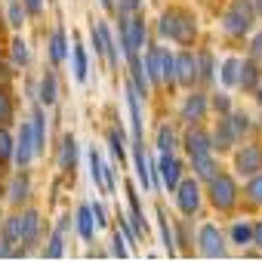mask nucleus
I'll list each match as a JSON object with an SVG mask.
<instances>
[{
	"mask_svg": "<svg viewBox=\"0 0 262 262\" xmlns=\"http://www.w3.org/2000/svg\"><path fill=\"white\" fill-rule=\"evenodd\" d=\"M161 34L170 37V40H176L179 47H188L198 37V22H194V16L188 10H170L161 19Z\"/></svg>",
	"mask_w": 262,
	"mask_h": 262,
	"instance_id": "1",
	"label": "nucleus"
},
{
	"mask_svg": "<svg viewBox=\"0 0 262 262\" xmlns=\"http://www.w3.org/2000/svg\"><path fill=\"white\" fill-rule=\"evenodd\" d=\"M253 22H256V13H253V4L250 0H231L225 16H222V28L225 34L231 37H244L253 31Z\"/></svg>",
	"mask_w": 262,
	"mask_h": 262,
	"instance_id": "2",
	"label": "nucleus"
},
{
	"mask_svg": "<svg viewBox=\"0 0 262 262\" xmlns=\"http://www.w3.org/2000/svg\"><path fill=\"white\" fill-rule=\"evenodd\" d=\"M210 182V188H207V194H210V204L219 210V213H225V210H231L234 204H237V185H234V179L228 176V173H216L213 179H207Z\"/></svg>",
	"mask_w": 262,
	"mask_h": 262,
	"instance_id": "3",
	"label": "nucleus"
},
{
	"mask_svg": "<svg viewBox=\"0 0 262 262\" xmlns=\"http://www.w3.org/2000/svg\"><path fill=\"white\" fill-rule=\"evenodd\" d=\"M142 43H145V19L133 13L129 19H123V22H120V47H123L126 59L139 56Z\"/></svg>",
	"mask_w": 262,
	"mask_h": 262,
	"instance_id": "4",
	"label": "nucleus"
},
{
	"mask_svg": "<svg viewBox=\"0 0 262 262\" xmlns=\"http://www.w3.org/2000/svg\"><path fill=\"white\" fill-rule=\"evenodd\" d=\"M176 207H179L182 216H194L201 210V185H198L194 176L191 179H179V185H176Z\"/></svg>",
	"mask_w": 262,
	"mask_h": 262,
	"instance_id": "5",
	"label": "nucleus"
},
{
	"mask_svg": "<svg viewBox=\"0 0 262 262\" xmlns=\"http://www.w3.org/2000/svg\"><path fill=\"white\" fill-rule=\"evenodd\" d=\"M173 80L179 86H188V90L198 83V56L194 53L182 50V53L173 56Z\"/></svg>",
	"mask_w": 262,
	"mask_h": 262,
	"instance_id": "6",
	"label": "nucleus"
},
{
	"mask_svg": "<svg viewBox=\"0 0 262 262\" xmlns=\"http://www.w3.org/2000/svg\"><path fill=\"white\" fill-rule=\"evenodd\" d=\"M198 250L204 256H210V259L225 256V234L219 231V225H213V222L201 225V231H198Z\"/></svg>",
	"mask_w": 262,
	"mask_h": 262,
	"instance_id": "7",
	"label": "nucleus"
},
{
	"mask_svg": "<svg viewBox=\"0 0 262 262\" xmlns=\"http://www.w3.org/2000/svg\"><path fill=\"white\" fill-rule=\"evenodd\" d=\"M234 170H237L241 176H256V173L262 170V145H256V142L244 145V148L234 155Z\"/></svg>",
	"mask_w": 262,
	"mask_h": 262,
	"instance_id": "8",
	"label": "nucleus"
},
{
	"mask_svg": "<svg viewBox=\"0 0 262 262\" xmlns=\"http://www.w3.org/2000/svg\"><path fill=\"white\" fill-rule=\"evenodd\" d=\"M158 179H161V185L167 191H176V185L182 179V161L173 158V151L170 155H161V161H158Z\"/></svg>",
	"mask_w": 262,
	"mask_h": 262,
	"instance_id": "9",
	"label": "nucleus"
},
{
	"mask_svg": "<svg viewBox=\"0 0 262 262\" xmlns=\"http://www.w3.org/2000/svg\"><path fill=\"white\" fill-rule=\"evenodd\" d=\"M34 158V136H31V123H22L19 126V139L13 145V161L19 164V170H25Z\"/></svg>",
	"mask_w": 262,
	"mask_h": 262,
	"instance_id": "10",
	"label": "nucleus"
},
{
	"mask_svg": "<svg viewBox=\"0 0 262 262\" xmlns=\"http://www.w3.org/2000/svg\"><path fill=\"white\" fill-rule=\"evenodd\" d=\"M185 151H188V158H201V155H213V139L204 133L201 126H194L191 123V129L185 133Z\"/></svg>",
	"mask_w": 262,
	"mask_h": 262,
	"instance_id": "11",
	"label": "nucleus"
},
{
	"mask_svg": "<svg viewBox=\"0 0 262 262\" xmlns=\"http://www.w3.org/2000/svg\"><path fill=\"white\" fill-rule=\"evenodd\" d=\"M19 222H22V253H25V250H31V247L37 244V237H40V213H37V210H25V213L19 216Z\"/></svg>",
	"mask_w": 262,
	"mask_h": 262,
	"instance_id": "12",
	"label": "nucleus"
},
{
	"mask_svg": "<svg viewBox=\"0 0 262 262\" xmlns=\"http://www.w3.org/2000/svg\"><path fill=\"white\" fill-rule=\"evenodd\" d=\"M182 120L185 123H198V120H204V114H207V96L204 93H191L185 102H182Z\"/></svg>",
	"mask_w": 262,
	"mask_h": 262,
	"instance_id": "13",
	"label": "nucleus"
},
{
	"mask_svg": "<svg viewBox=\"0 0 262 262\" xmlns=\"http://www.w3.org/2000/svg\"><path fill=\"white\" fill-rule=\"evenodd\" d=\"M234 129H231V120H228V114H222L219 117V123H216V136H213V148L216 151H228L231 145H234Z\"/></svg>",
	"mask_w": 262,
	"mask_h": 262,
	"instance_id": "14",
	"label": "nucleus"
},
{
	"mask_svg": "<svg viewBox=\"0 0 262 262\" xmlns=\"http://www.w3.org/2000/svg\"><path fill=\"white\" fill-rule=\"evenodd\" d=\"M259 80H262V71H259V65H256L253 59L241 62V68H237V86H244L247 93H253V90L259 86Z\"/></svg>",
	"mask_w": 262,
	"mask_h": 262,
	"instance_id": "15",
	"label": "nucleus"
},
{
	"mask_svg": "<svg viewBox=\"0 0 262 262\" xmlns=\"http://www.w3.org/2000/svg\"><path fill=\"white\" fill-rule=\"evenodd\" d=\"M74 164H77V139L68 133V136H62V148H59V167H62L65 173H71V170H74Z\"/></svg>",
	"mask_w": 262,
	"mask_h": 262,
	"instance_id": "16",
	"label": "nucleus"
},
{
	"mask_svg": "<svg viewBox=\"0 0 262 262\" xmlns=\"http://www.w3.org/2000/svg\"><path fill=\"white\" fill-rule=\"evenodd\" d=\"M71 62H74V80H86V71H90V62H86V50L80 43V37H74L71 43Z\"/></svg>",
	"mask_w": 262,
	"mask_h": 262,
	"instance_id": "17",
	"label": "nucleus"
},
{
	"mask_svg": "<svg viewBox=\"0 0 262 262\" xmlns=\"http://www.w3.org/2000/svg\"><path fill=\"white\" fill-rule=\"evenodd\" d=\"M228 237H231L234 247H247V244H253V222H247V219H234Z\"/></svg>",
	"mask_w": 262,
	"mask_h": 262,
	"instance_id": "18",
	"label": "nucleus"
},
{
	"mask_svg": "<svg viewBox=\"0 0 262 262\" xmlns=\"http://www.w3.org/2000/svg\"><path fill=\"white\" fill-rule=\"evenodd\" d=\"M31 136H34V155L47 148V129H43V108H34L31 114Z\"/></svg>",
	"mask_w": 262,
	"mask_h": 262,
	"instance_id": "19",
	"label": "nucleus"
},
{
	"mask_svg": "<svg viewBox=\"0 0 262 262\" xmlns=\"http://www.w3.org/2000/svg\"><path fill=\"white\" fill-rule=\"evenodd\" d=\"M40 102L50 108V105H56V99H59V83H56V74L53 71H47L43 77H40Z\"/></svg>",
	"mask_w": 262,
	"mask_h": 262,
	"instance_id": "20",
	"label": "nucleus"
},
{
	"mask_svg": "<svg viewBox=\"0 0 262 262\" xmlns=\"http://www.w3.org/2000/svg\"><path fill=\"white\" fill-rule=\"evenodd\" d=\"M74 219H77V231H80V237H83V241H93V234H96V222H93V213H90V204H83V207H77V213H74Z\"/></svg>",
	"mask_w": 262,
	"mask_h": 262,
	"instance_id": "21",
	"label": "nucleus"
},
{
	"mask_svg": "<svg viewBox=\"0 0 262 262\" xmlns=\"http://www.w3.org/2000/svg\"><path fill=\"white\" fill-rule=\"evenodd\" d=\"M50 56H53L56 65H62L65 56H68V40H65V31H62V28H56L53 37H50Z\"/></svg>",
	"mask_w": 262,
	"mask_h": 262,
	"instance_id": "22",
	"label": "nucleus"
},
{
	"mask_svg": "<svg viewBox=\"0 0 262 262\" xmlns=\"http://www.w3.org/2000/svg\"><path fill=\"white\" fill-rule=\"evenodd\" d=\"M142 68H145V77H148L151 83H161V47H151V50H148Z\"/></svg>",
	"mask_w": 262,
	"mask_h": 262,
	"instance_id": "23",
	"label": "nucleus"
},
{
	"mask_svg": "<svg viewBox=\"0 0 262 262\" xmlns=\"http://www.w3.org/2000/svg\"><path fill=\"white\" fill-rule=\"evenodd\" d=\"M96 28H99V37H102V50H105V56H108L111 68H117V43L111 40V31H108V25H105V22H96Z\"/></svg>",
	"mask_w": 262,
	"mask_h": 262,
	"instance_id": "24",
	"label": "nucleus"
},
{
	"mask_svg": "<svg viewBox=\"0 0 262 262\" xmlns=\"http://www.w3.org/2000/svg\"><path fill=\"white\" fill-rule=\"evenodd\" d=\"M191 164H194V179H213V176H216V161H213V155L191 158Z\"/></svg>",
	"mask_w": 262,
	"mask_h": 262,
	"instance_id": "25",
	"label": "nucleus"
},
{
	"mask_svg": "<svg viewBox=\"0 0 262 262\" xmlns=\"http://www.w3.org/2000/svg\"><path fill=\"white\" fill-rule=\"evenodd\" d=\"M155 145L161 148V155H170V151L176 148V133H173L170 123H161V126H158V139H155Z\"/></svg>",
	"mask_w": 262,
	"mask_h": 262,
	"instance_id": "26",
	"label": "nucleus"
},
{
	"mask_svg": "<svg viewBox=\"0 0 262 262\" xmlns=\"http://www.w3.org/2000/svg\"><path fill=\"white\" fill-rule=\"evenodd\" d=\"M237 68H241V59H237V56H228V59L222 62L219 80H222L225 86H237Z\"/></svg>",
	"mask_w": 262,
	"mask_h": 262,
	"instance_id": "27",
	"label": "nucleus"
},
{
	"mask_svg": "<svg viewBox=\"0 0 262 262\" xmlns=\"http://www.w3.org/2000/svg\"><path fill=\"white\" fill-rule=\"evenodd\" d=\"M90 179L99 191H105V173H102V158L96 148H90Z\"/></svg>",
	"mask_w": 262,
	"mask_h": 262,
	"instance_id": "28",
	"label": "nucleus"
},
{
	"mask_svg": "<svg viewBox=\"0 0 262 262\" xmlns=\"http://www.w3.org/2000/svg\"><path fill=\"white\" fill-rule=\"evenodd\" d=\"M155 213H158V225H161V237H164V250H167V253L173 256V253H176V250H173V244H176V241H173V231H170V219H167V213H164V207H158Z\"/></svg>",
	"mask_w": 262,
	"mask_h": 262,
	"instance_id": "29",
	"label": "nucleus"
},
{
	"mask_svg": "<svg viewBox=\"0 0 262 262\" xmlns=\"http://www.w3.org/2000/svg\"><path fill=\"white\" fill-rule=\"evenodd\" d=\"M25 198H28V176L19 173V176L13 179V185H10V201H13V204H22Z\"/></svg>",
	"mask_w": 262,
	"mask_h": 262,
	"instance_id": "30",
	"label": "nucleus"
},
{
	"mask_svg": "<svg viewBox=\"0 0 262 262\" xmlns=\"http://www.w3.org/2000/svg\"><path fill=\"white\" fill-rule=\"evenodd\" d=\"M161 83H167V86L176 83L173 80V53L164 50V47H161Z\"/></svg>",
	"mask_w": 262,
	"mask_h": 262,
	"instance_id": "31",
	"label": "nucleus"
},
{
	"mask_svg": "<svg viewBox=\"0 0 262 262\" xmlns=\"http://www.w3.org/2000/svg\"><path fill=\"white\" fill-rule=\"evenodd\" d=\"M13 145H16L13 136L7 133L4 126H0V164H10V161H13Z\"/></svg>",
	"mask_w": 262,
	"mask_h": 262,
	"instance_id": "32",
	"label": "nucleus"
},
{
	"mask_svg": "<svg viewBox=\"0 0 262 262\" xmlns=\"http://www.w3.org/2000/svg\"><path fill=\"white\" fill-rule=\"evenodd\" d=\"M198 80H213V56L198 53Z\"/></svg>",
	"mask_w": 262,
	"mask_h": 262,
	"instance_id": "33",
	"label": "nucleus"
},
{
	"mask_svg": "<svg viewBox=\"0 0 262 262\" xmlns=\"http://www.w3.org/2000/svg\"><path fill=\"white\" fill-rule=\"evenodd\" d=\"M247 198L262 207V170H259L256 176H250V182H247Z\"/></svg>",
	"mask_w": 262,
	"mask_h": 262,
	"instance_id": "34",
	"label": "nucleus"
},
{
	"mask_svg": "<svg viewBox=\"0 0 262 262\" xmlns=\"http://www.w3.org/2000/svg\"><path fill=\"white\" fill-rule=\"evenodd\" d=\"M228 120H231V129H234V136H244V133H250V129H253V123H250V117L247 114H231L228 111Z\"/></svg>",
	"mask_w": 262,
	"mask_h": 262,
	"instance_id": "35",
	"label": "nucleus"
},
{
	"mask_svg": "<svg viewBox=\"0 0 262 262\" xmlns=\"http://www.w3.org/2000/svg\"><path fill=\"white\" fill-rule=\"evenodd\" d=\"M10 47H13V59H16V65H28V62H31V53H28V43H25L22 37H16V40H13Z\"/></svg>",
	"mask_w": 262,
	"mask_h": 262,
	"instance_id": "36",
	"label": "nucleus"
},
{
	"mask_svg": "<svg viewBox=\"0 0 262 262\" xmlns=\"http://www.w3.org/2000/svg\"><path fill=\"white\" fill-rule=\"evenodd\" d=\"M62 253H65V234H62V231L56 228V231H53V237H50V247H47V256H50V259H59Z\"/></svg>",
	"mask_w": 262,
	"mask_h": 262,
	"instance_id": "37",
	"label": "nucleus"
},
{
	"mask_svg": "<svg viewBox=\"0 0 262 262\" xmlns=\"http://www.w3.org/2000/svg\"><path fill=\"white\" fill-rule=\"evenodd\" d=\"M90 213H93V222H96V228H108V210H105V204H102V201L90 204Z\"/></svg>",
	"mask_w": 262,
	"mask_h": 262,
	"instance_id": "38",
	"label": "nucleus"
},
{
	"mask_svg": "<svg viewBox=\"0 0 262 262\" xmlns=\"http://www.w3.org/2000/svg\"><path fill=\"white\" fill-rule=\"evenodd\" d=\"M108 142H111V151H114V158L123 164V158H126V151H123V133L111 129V133H108Z\"/></svg>",
	"mask_w": 262,
	"mask_h": 262,
	"instance_id": "39",
	"label": "nucleus"
},
{
	"mask_svg": "<svg viewBox=\"0 0 262 262\" xmlns=\"http://www.w3.org/2000/svg\"><path fill=\"white\" fill-rule=\"evenodd\" d=\"M7 120H13V99L0 90V126H4Z\"/></svg>",
	"mask_w": 262,
	"mask_h": 262,
	"instance_id": "40",
	"label": "nucleus"
},
{
	"mask_svg": "<svg viewBox=\"0 0 262 262\" xmlns=\"http://www.w3.org/2000/svg\"><path fill=\"white\" fill-rule=\"evenodd\" d=\"M10 25L13 28H22L25 25V10H22V4H16V0L10 4Z\"/></svg>",
	"mask_w": 262,
	"mask_h": 262,
	"instance_id": "41",
	"label": "nucleus"
},
{
	"mask_svg": "<svg viewBox=\"0 0 262 262\" xmlns=\"http://www.w3.org/2000/svg\"><path fill=\"white\" fill-rule=\"evenodd\" d=\"M213 108H216L219 114H228V111H231V99H228L225 93H219V96H213Z\"/></svg>",
	"mask_w": 262,
	"mask_h": 262,
	"instance_id": "42",
	"label": "nucleus"
},
{
	"mask_svg": "<svg viewBox=\"0 0 262 262\" xmlns=\"http://www.w3.org/2000/svg\"><path fill=\"white\" fill-rule=\"evenodd\" d=\"M139 7H142V0H117V10L120 13H129V16L139 13Z\"/></svg>",
	"mask_w": 262,
	"mask_h": 262,
	"instance_id": "43",
	"label": "nucleus"
},
{
	"mask_svg": "<svg viewBox=\"0 0 262 262\" xmlns=\"http://www.w3.org/2000/svg\"><path fill=\"white\" fill-rule=\"evenodd\" d=\"M250 59H253V62H259V59H262V31L253 37V47H250Z\"/></svg>",
	"mask_w": 262,
	"mask_h": 262,
	"instance_id": "44",
	"label": "nucleus"
},
{
	"mask_svg": "<svg viewBox=\"0 0 262 262\" xmlns=\"http://www.w3.org/2000/svg\"><path fill=\"white\" fill-rule=\"evenodd\" d=\"M111 244H114V247H111V253H114V256H120V259H123V256H126V247H123V244H126V241H123V237H120V234H114V237H111Z\"/></svg>",
	"mask_w": 262,
	"mask_h": 262,
	"instance_id": "45",
	"label": "nucleus"
},
{
	"mask_svg": "<svg viewBox=\"0 0 262 262\" xmlns=\"http://www.w3.org/2000/svg\"><path fill=\"white\" fill-rule=\"evenodd\" d=\"M22 4H25V10H28V13H40L43 0H22Z\"/></svg>",
	"mask_w": 262,
	"mask_h": 262,
	"instance_id": "46",
	"label": "nucleus"
},
{
	"mask_svg": "<svg viewBox=\"0 0 262 262\" xmlns=\"http://www.w3.org/2000/svg\"><path fill=\"white\" fill-rule=\"evenodd\" d=\"M253 244L262 250V222H256V225H253Z\"/></svg>",
	"mask_w": 262,
	"mask_h": 262,
	"instance_id": "47",
	"label": "nucleus"
},
{
	"mask_svg": "<svg viewBox=\"0 0 262 262\" xmlns=\"http://www.w3.org/2000/svg\"><path fill=\"white\" fill-rule=\"evenodd\" d=\"M68 225H71V216H68V213H65V216H62V219H59V225H56V228H59V231H62V234H65V228H68Z\"/></svg>",
	"mask_w": 262,
	"mask_h": 262,
	"instance_id": "48",
	"label": "nucleus"
},
{
	"mask_svg": "<svg viewBox=\"0 0 262 262\" xmlns=\"http://www.w3.org/2000/svg\"><path fill=\"white\" fill-rule=\"evenodd\" d=\"M250 4H253V13H256V16H262V0H250Z\"/></svg>",
	"mask_w": 262,
	"mask_h": 262,
	"instance_id": "49",
	"label": "nucleus"
},
{
	"mask_svg": "<svg viewBox=\"0 0 262 262\" xmlns=\"http://www.w3.org/2000/svg\"><path fill=\"white\" fill-rule=\"evenodd\" d=\"M253 93H256V102H259V105H262V80H259V86H256V90H253Z\"/></svg>",
	"mask_w": 262,
	"mask_h": 262,
	"instance_id": "50",
	"label": "nucleus"
},
{
	"mask_svg": "<svg viewBox=\"0 0 262 262\" xmlns=\"http://www.w3.org/2000/svg\"><path fill=\"white\" fill-rule=\"evenodd\" d=\"M99 4H102L105 10H114V0H99Z\"/></svg>",
	"mask_w": 262,
	"mask_h": 262,
	"instance_id": "51",
	"label": "nucleus"
}]
</instances>
